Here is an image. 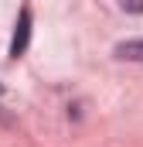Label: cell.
<instances>
[{
  "mask_svg": "<svg viewBox=\"0 0 143 147\" xmlns=\"http://www.w3.org/2000/svg\"><path fill=\"white\" fill-rule=\"evenodd\" d=\"M27 38H31V10L24 7L21 17H17V28H14V41H10V58H21L27 51Z\"/></svg>",
  "mask_w": 143,
  "mask_h": 147,
  "instance_id": "1",
  "label": "cell"
},
{
  "mask_svg": "<svg viewBox=\"0 0 143 147\" xmlns=\"http://www.w3.org/2000/svg\"><path fill=\"white\" fill-rule=\"evenodd\" d=\"M116 58H130V62H143V38L140 41H126L116 48Z\"/></svg>",
  "mask_w": 143,
  "mask_h": 147,
  "instance_id": "2",
  "label": "cell"
},
{
  "mask_svg": "<svg viewBox=\"0 0 143 147\" xmlns=\"http://www.w3.org/2000/svg\"><path fill=\"white\" fill-rule=\"evenodd\" d=\"M0 92H3V86H0Z\"/></svg>",
  "mask_w": 143,
  "mask_h": 147,
  "instance_id": "3",
  "label": "cell"
}]
</instances>
